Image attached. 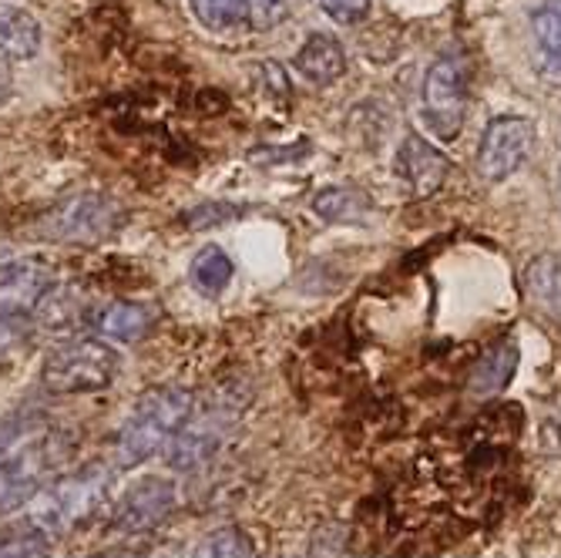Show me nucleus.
<instances>
[{"instance_id":"f257e3e1","label":"nucleus","mask_w":561,"mask_h":558,"mask_svg":"<svg viewBox=\"0 0 561 558\" xmlns=\"http://www.w3.org/2000/svg\"><path fill=\"white\" fill-rule=\"evenodd\" d=\"M192 418V394L182 387H156L148 390L138 403L135 414L125 421L118 434V462L125 468L145 465L159 451L172 444V437L185 428Z\"/></svg>"},{"instance_id":"f03ea898","label":"nucleus","mask_w":561,"mask_h":558,"mask_svg":"<svg viewBox=\"0 0 561 558\" xmlns=\"http://www.w3.org/2000/svg\"><path fill=\"white\" fill-rule=\"evenodd\" d=\"M122 357L105 337H75L47 353L41 380L50 394H94L115 384Z\"/></svg>"},{"instance_id":"7ed1b4c3","label":"nucleus","mask_w":561,"mask_h":558,"mask_svg":"<svg viewBox=\"0 0 561 558\" xmlns=\"http://www.w3.org/2000/svg\"><path fill=\"white\" fill-rule=\"evenodd\" d=\"M125 223H128V213L122 202H115L105 192H81V195L58 202V206L41 219V236L50 242L91 249L118 236Z\"/></svg>"},{"instance_id":"20e7f679","label":"nucleus","mask_w":561,"mask_h":558,"mask_svg":"<svg viewBox=\"0 0 561 558\" xmlns=\"http://www.w3.org/2000/svg\"><path fill=\"white\" fill-rule=\"evenodd\" d=\"M468 109V75L457 58H437L424 75L421 118L427 132L440 141H454L465 125Z\"/></svg>"},{"instance_id":"39448f33","label":"nucleus","mask_w":561,"mask_h":558,"mask_svg":"<svg viewBox=\"0 0 561 558\" xmlns=\"http://www.w3.org/2000/svg\"><path fill=\"white\" fill-rule=\"evenodd\" d=\"M535 122L525 115H501L484 128V138L478 145V175L484 182H504L512 179L535 145Z\"/></svg>"},{"instance_id":"423d86ee","label":"nucleus","mask_w":561,"mask_h":558,"mask_svg":"<svg viewBox=\"0 0 561 558\" xmlns=\"http://www.w3.org/2000/svg\"><path fill=\"white\" fill-rule=\"evenodd\" d=\"M55 283H58L55 266L41 257L0 260V314L31 320Z\"/></svg>"},{"instance_id":"0eeeda50","label":"nucleus","mask_w":561,"mask_h":558,"mask_svg":"<svg viewBox=\"0 0 561 558\" xmlns=\"http://www.w3.org/2000/svg\"><path fill=\"white\" fill-rule=\"evenodd\" d=\"M447 169H450V162H447V156H444L440 148H434L417 132H407L403 135L397 156H393V172H397V179L407 182L411 195H417V198L434 195L444 185Z\"/></svg>"},{"instance_id":"6e6552de","label":"nucleus","mask_w":561,"mask_h":558,"mask_svg":"<svg viewBox=\"0 0 561 558\" xmlns=\"http://www.w3.org/2000/svg\"><path fill=\"white\" fill-rule=\"evenodd\" d=\"M105 485H108V475L98 468H88V471L61 481L55 491H50L47 512H41L37 522L50 532V525H68V522L91 515L101 504V498H105Z\"/></svg>"},{"instance_id":"1a4fd4ad","label":"nucleus","mask_w":561,"mask_h":558,"mask_svg":"<svg viewBox=\"0 0 561 558\" xmlns=\"http://www.w3.org/2000/svg\"><path fill=\"white\" fill-rule=\"evenodd\" d=\"M156 323H159V307H151V303H141V299L105 303V307L91 317V330L112 343H138L156 330Z\"/></svg>"},{"instance_id":"9d476101","label":"nucleus","mask_w":561,"mask_h":558,"mask_svg":"<svg viewBox=\"0 0 561 558\" xmlns=\"http://www.w3.org/2000/svg\"><path fill=\"white\" fill-rule=\"evenodd\" d=\"M175 509V488L162 478L138 481L118 509V525L125 532H148L156 528Z\"/></svg>"},{"instance_id":"9b49d317","label":"nucleus","mask_w":561,"mask_h":558,"mask_svg":"<svg viewBox=\"0 0 561 558\" xmlns=\"http://www.w3.org/2000/svg\"><path fill=\"white\" fill-rule=\"evenodd\" d=\"M219 437H222V414H219V408L216 411H206L202 418H188L185 428L169 444V465L175 471H195V468H202V465L213 458Z\"/></svg>"},{"instance_id":"f8f14e48","label":"nucleus","mask_w":561,"mask_h":558,"mask_svg":"<svg viewBox=\"0 0 561 558\" xmlns=\"http://www.w3.org/2000/svg\"><path fill=\"white\" fill-rule=\"evenodd\" d=\"M41 24L31 11L14 8V4H0V61L18 65L31 61L41 50Z\"/></svg>"},{"instance_id":"ddd939ff","label":"nucleus","mask_w":561,"mask_h":558,"mask_svg":"<svg viewBox=\"0 0 561 558\" xmlns=\"http://www.w3.org/2000/svg\"><path fill=\"white\" fill-rule=\"evenodd\" d=\"M296 75L313 84H333L346 71V55L333 34H310L293 58Z\"/></svg>"},{"instance_id":"4468645a","label":"nucleus","mask_w":561,"mask_h":558,"mask_svg":"<svg viewBox=\"0 0 561 558\" xmlns=\"http://www.w3.org/2000/svg\"><path fill=\"white\" fill-rule=\"evenodd\" d=\"M31 320L47 333H68L78 323H91V317L84 314V293L75 283H55V286H50Z\"/></svg>"},{"instance_id":"2eb2a0df","label":"nucleus","mask_w":561,"mask_h":558,"mask_svg":"<svg viewBox=\"0 0 561 558\" xmlns=\"http://www.w3.org/2000/svg\"><path fill=\"white\" fill-rule=\"evenodd\" d=\"M518 361H522V353L515 340H501L497 346H491L471 371V394L488 397V394L504 390L518 371Z\"/></svg>"},{"instance_id":"dca6fc26","label":"nucleus","mask_w":561,"mask_h":558,"mask_svg":"<svg viewBox=\"0 0 561 558\" xmlns=\"http://www.w3.org/2000/svg\"><path fill=\"white\" fill-rule=\"evenodd\" d=\"M232 276H236V263L229 260V252L222 246L198 249L195 257H192V263H188V283H192V289L202 293V296H209V299L222 296L229 289Z\"/></svg>"},{"instance_id":"f3484780","label":"nucleus","mask_w":561,"mask_h":558,"mask_svg":"<svg viewBox=\"0 0 561 558\" xmlns=\"http://www.w3.org/2000/svg\"><path fill=\"white\" fill-rule=\"evenodd\" d=\"M535 41H538V75L551 84L561 88V18L551 4H545L535 18Z\"/></svg>"},{"instance_id":"a211bd4d","label":"nucleus","mask_w":561,"mask_h":558,"mask_svg":"<svg viewBox=\"0 0 561 558\" xmlns=\"http://www.w3.org/2000/svg\"><path fill=\"white\" fill-rule=\"evenodd\" d=\"M188 11L213 34L249 31V0H188Z\"/></svg>"},{"instance_id":"6ab92c4d","label":"nucleus","mask_w":561,"mask_h":558,"mask_svg":"<svg viewBox=\"0 0 561 558\" xmlns=\"http://www.w3.org/2000/svg\"><path fill=\"white\" fill-rule=\"evenodd\" d=\"M50 532L37 522V519H27V522H14L8 528H0V558H41L47 555V542Z\"/></svg>"},{"instance_id":"aec40b11","label":"nucleus","mask_w":561,"mask_h":558,"mask_svg":"<svg viewBox=\"0 0 561 558\" xmlns=\"http://www.w3.org/2000/svg\"><path fill=\"white\" fill-rule=\"evenodd\" d=\"M313 213L327 223H364L367 202L353 189H323L313 195Z\"/></svg>"},{"instance_id":"412c9836","label":"nucleus","mask_w":561,"mask_h":558,"mask_svg":"<svg viewBox=\"0 0 561 558\" xmlns=\"http://www.w3.org/2000/svg\"><path fill=\"white\" fill-rule=\"evenodd\" d=\"M528 289L548 310L561 314V260L545 252L528 266Z\"/></svg>"},{"instance_id":"4be33fe9","label":"nucleus","mask_w":561,"mask_h":558,"mask_svg":"<svg viewBox=\"0 0 561 558\" xmlns=\"http://www.w3.org/2000/svg\"><path fill=\"white\" fill-rule=\"evenodd\" d=\"M249 555H252V548H249L245 535L236 528H222L195 548V558H249Z\"/></svg>"},{"instance_id":"5701e85b","label":"nucleus","mask_w":561,"mask_h":558,"mask_svg":"<svg viewBox=\"0 0 561 558\" xmlns=\"http://www.w3.org/2000/svg\"><path fill=\"white\" fill-rule=\"evenodd\" d=\"M242 209L232 206V202H206V206H195L188 213H182V226L185 229H209V226H222L229 219H236Z\"/></svg>"},{"instance_id":"b1692460","label":"nucleus","mask_w":561,"mask_h":558,"mask_svg":"<svg viewBox=\"0 0 561 558\" xmlns=\"http://www.w3.org/2000/svg\"><path fill=\"white\" fill-rule=\"evenodd\" d=\"M289 18V0H249V27L273 31Z\"/></svg>"},{"instance_id":"393cba45","label":"nucleus","mask_w":561,"mask_h":558,"mask_svg":"<svg viewBox=\"0 0 561 558\" xmlns=\"http://www.w3.org/2000/svg\"><path fill=\"white\" fill-rule=\"evenodd\" d=\"M320 8L336 24H360L374 11V0H320Z\"/></svg>"},{"instance_id":"a878e982","label":"nucleus","mask_w":561,"mask_h":558,"mask_svg":"<svg viewBox=\"0 0 561 558\" xmlns=\"http://www.w3.org/2000/svg\"><path fill=\"white\" fill-rule=\"evenodd\" d=\"M24 337V320L18 317H8V314H0V353L11 350L18 340Z\"/></svg>"},{"instance_id":"bb28decb","label":"nucleus","mask_w":561,"mask_h":558,"mask_svg":"<svg viewBox=\"0 0 561 558\" xmlns=\"http://www.w3.org/2000/svg\"><path fill=\"white\" fill-rule=\"evenodd\" d=\"M8 94H11V78H8L4 61H0V105H4V101H8Z\"/></svg>"},{"instance_id":"cd10ccee","label":"nucleus","mask_w":561,"mask_h":558,"mask_svg":"<svg viewBox=\"0 0 561 558\" xmlns=\"http://www.w3.org/2000/svg\"><path fill=\"white\" fill-rule=\"evenodd\" d=\"M551 8L558 11V18H561V0H551Z\"/></svg>"},{"instance_id":"c85d7f7f","label":"nucleus","mask_w":561,"mask_h":558,"mask_svg":"<svg viewBox=\"0 0 561 558\" xmlns=\"http://www.w3.org/2000/svg\"><path fill=\"white\" fill-rule=\"evenodd\" d=\"M558 202H561V169H558Z\"/></svg>"}]
</instances>
